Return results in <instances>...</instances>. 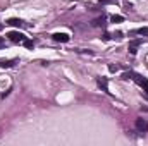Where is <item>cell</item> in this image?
<instances>
[{
    "mask_svg": "<svg viewBox=\"0 0 148 146\" xmlns=\"http://www.w3.org/2000/svg\"><path fill=\"white\" fill-rule=\"evenodd\" d=\"M7 38H9L12 43H23V41L26 40V36H24L23 33H19V31H9V33H7Z\"/></svg>",
    "mask_w": 148,
    "mask_h": 146,
    "instance_id": "6da1fadb",
    "label": "cell"
},
{
    "mask_svg": "<svg viewBox=\"0 0 148 146\" xmlns=\"http://www.w3.org/2000/svg\"><path fill=\"white\" fill-rule=\"evenodd\" d=\"M131 79H134L141 88H143V91H147V95H148V81L145 79V77H141L140 74H134V72H131Z\"/></svg>",
    "mask_w": 148,
    "mask_h": 146,
    "instance_id": "7a4b0ae2",
    "label": "cell"
},
{
    "mask_svg": "<svg viewBox=\"0 0 148 146\" xmlns=\"http://www.w3.org/2000/svg\"><path fill=\"white\" fill-rule=\"evenodd\" d=\"M134 126H136V129L140 131V132H147L148 131V122L145 120V119H136V122H134Z\"/></svg>",
    "mask_w": 148,
    "mask_h": 146,
    "instance_id": "3957f363",
    "label": "cell"
},
{
    "mask_svg": "<svg viewBox=\"0 0 148 146\" xmlns=\"http://www.w3.org/2000/svg\"><path fill=\"white\" fill-rule=\"evenodd\" d=\"M5 24H9V26H16V28H24V26H28L24 21H21V19H17V17H10V19H7Z\"/></svg>",
    "mask_w": 148,
    "mask_h": 146,
    "instance_id": "277c9868",
    "label": "cell"
},
{
    "mask_svg": "<svg viewBox=\"0 0 148 146\" xmlns=\"http://www.w3.org/2000/svg\"><path fill=\"white\" fill-rule=\"evenodd\" d=\"M52 38H53V41H59V43H67L71 40L69 35H66V33H53Z\"/></svg>",
    "mask_w": 148,
    "mask_h": 146,
    "instance_id": "5b68a950",
    "label": "cell"
},
{
    "mask_svg": "<svg viewBox=\"0 0 148 146\" xmlns=\"http://www.w3.org/2000/svg\"><path fill=\"white\" fill-rule=\"evenodd\" d=\"M141 43H143V40H133V41L129 43V53H131V55H136V52H138L136 48H138Z\"/></svg>",
    "mask_w": 148,
    "mask_h": 146,
    "instance_id": "8992f818",
    "label": "cell"
},
{
    "mask_svg": "<svg viewBox=\"0 0 148 146\" xmlns=\"http://www.w3.org/2000/svg\"><path fill=\"white\" fill-rule=\"evenodd\" d=\"M98 86L102 88V91H105L107 95H110V91H109V81H107V77H98Z\"/></svg>",
    "mask_w": 148,
    "mask_h": 146,
    "instance_id": "52a82bcc",
    "label": "cell"
},
{
    "mask_svg": "<svg viewBox=\"0 0 148 146\" xmlns=\"http://www.w3.org/2000/svg\"><path fill=\"white\" fill-rule=\"evenodd\" d=\"M16 64H17V60H16V59H9V60L2 59V60H0V67H5V69H9V67H14Z\"/></svg>",
    "mask_w": 148,
    "mask_h": 146,
    "instance_id": "ba28073f",
    "label": "cell"
},
{
    "mask_svg": "<svg viewBox=\"0 0 148 146\" xmlns=\"http://www.w3.org/2000/svg\"><path fill=\"white\" fill-rule=\"evenodd\" d=\"M91 26H95V28L105 26V16H102V17H97V19H93V21H91Z\"/></svg>",
    "mask_w": 148,
    "mask_h": 146,
    "instance_id": "9c48e42d",
    "label": "cell"
},
{
    "mask_svg": "<svg viewBox=\"0 0 148 146\" xmlns=\"http://www.w3.org/2000/svg\"><path fill=\"white\" fill-rule=\"evenodd\" d=\"M131 33H133V35H143V36H148V28H138V29H133Z\"/></svg>",
    "mask_w": 148,
    "mask_h": 146,
    "instance_id": "30bf717a",
    "label": "cell"
},
{
    "mask_svg": "<svg viewBox=\"0 0 148 146\" xmlns=\"http://www.w3.org/2000/svg\"><path fill=\"white\" fill-rule=\"evenodd\" d=\"M23 45H24V46H26V48H33V46H35V43H33V41H31V40H28V38H26V40H24V41H23Z\"/></svg>",
    "mask_w": 148,
    "mask_h": 146,
    "instance_id": "8fae6325",
    "label": "cell"
},
{
    "mask_svg": "<svg viewBox=\"0 0 148 146\" xmlns=\"http://www.w3.org/2000/svg\"><path fill=\"white\" fill-rule=\"evenodd\" d=\"M110 21H112V23H122V21H124V17H122V16H112Z\"/></svg>",
    "mask_w": 148,
    "mask_h": 146,
    "instance_id": "7c38bea8",
    "label": "cell"
},
{
    "mask_svg": "<svg viewBox=\"0 0 148 146\" xmlns=\"http://www.w3.org/2000/svg\"><path fill=\"white\" fill-rule=\"evenodd\" d=\"M100 3H103V5H107V3H117V0H98Z\"/></svg>",
    "mask_w": 148,
    "mask_h": 146,
    "instance_id": "4fadbf2b",
    "label": "cell"
},
{
    "mask_svg": "<svg viewBox=\"0 0 148 146\" xmlns=\"http://www.w3.org/2000/svg\"><path fill=\"white\" fill-rule=\"evenodd\" d=\"M109 69H110V72H117V71H119V65H114V64H110V65H109Z\"/></svg>",
    "mask_w": 148,
    "mask_h": 146,
    "instance_id": "5bb4252c",
    "label": "cell"
},
{
    "mask_svg": "<svg viewBox=\"0 0 148 146\" xmlns=\"http://www.w3.org/2000/svg\"><path fill=\"white\" fill-rule=\"evenodd\" d=\"M2 46H5V41H3V40L0 38V48H2Z\"/></svg>",
    "mask_w": 148,
    "mask_h": 146,
    "instance_id": "9a60e30c",
    "label": "cell"
},
{
    "mask_svg": "<svg viewBox=\"0 0 148 146\" xmlns=\"http://www.w3.org/2000/svg\"><path fill=\"white\" fill-rule=\"evenodd\" d=\"M2 29H3V24H0V31H2Z\"/></svg>",
    "mask_w": 148,
    "mask_h": 146,
    "instance_id": "2e32d148",
    "label": "cell"
}]
</instances>
